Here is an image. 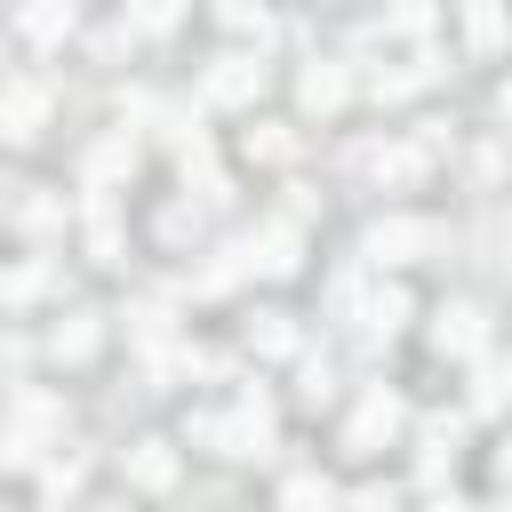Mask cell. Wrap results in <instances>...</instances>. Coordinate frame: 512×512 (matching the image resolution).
Segmentation results:
<instances>
[{
  "mask_svg": "<svg viewBox=\"0 0 512 512\" xmlns=\"http://www.w3.org/2000/svg\"><path fill=\"white\" fill-rule=\"evenodd\" d=\"M48 432H64V408H56L48 392H16V416H8V448H0V464H8V472H32Z\"/></svg>",
  "mask_w": 512,
  "mask_h": 512,
  "instance_id": "obj_1",
  "label": "cell"
},
{
  "mask_svg": "<svg viewBox=\"0 0 512 512\" xmlns=\"http://www.w3.org/2000/svg\"><path fill=\"white\" fill-rule=\"evenodd\" d=\"M424 248H440V232H432L424 216H376V224H368V256H376V264H408V256H424Z\"/></svg>",
  "mask_w": 512,
  "mask_h": 512,
  "instance_id": "obj_2",
  "label": "cell"
},
{
  "mask_svg": "<svg viewBox=\"0 0 512 512\" xmlns=\"http://www.w3.org/2000/svg\"><path fill=\"white\" fill-rule=\"evenodd\" d=\"M264 448H272V400H264V392H248V400L224 416L216 456H264Z\"/></svg>",
  "mask_w": 512,
  "mask_h": 512,
  "instance_id": "obj_3",
  "label": "cell"
},
{
  "mask_svg": "<svg viewBox=\"0 0 512 512\" xmlns=\"http://www.w3.org/2000/svg\"><path fill=\"white\" fill-rule=\"evenodd\" d=\"M40 120H48V88H40V80H8V96H0V136H8V144H32Z\"/></svg>",
  "mask_w": 512,
  "mask_h": 512,
  "instance_id": "obj_4",
  "label": "cell"
},
{
  "mask_svg": "<svg viewBox=\"0 0 512 512\" xmlns=\"http://www.w3.org/2000/svg\"><path fill=\"white\" fill-rule=\"evenodd\" d=\"M432 344H440L448 360H472V352L488 344V312H480V304H448V312L432 320Z\"/></svg>",
  "mask_w": 512,
  "mask_h": 512,
  "instance_id": "obj_5",
  "label": "cell"
},
{
  "mask_svg": "<svg viewBox=\"0 0 512 512\" xmlns=\"http://www.w3.org/2000/svg\"><path fill=\"white\" fill-rule=\"evenodd\" d=\"M400 424H408V408H400V392H368V408L352 416V432H344V440H352V448H384V440H392Z\"/></svg>",
  "mask_w": 512,
  "mask_h": 512,
  "instance_id": "obj_6",
  "label": "cell"
},
{
  "mask_svg": "<svg viewBox=\"0 0 512 512\" xmlns=\"http://www.w3.org/2000/svg\"><path fill=\"white\" fill-rule=\"evenodd\" d=\"M264 88V64L256 56H216V72H208V104H248Z\"/></svg>",
  "mask_w": 512,
  "mask_h": 512,
  "instance_id": "obj_7",
  "label": "cell"
},
{
  "mask_svg": "<svg viewBox=\"0 0 512 512\" xmlns=\"http://www.w3.org/2000/svg\"><path fill=\"white\" fill-rule=\"evenodd\" d=\"M128 480H136V488H168V480H176V448H168V440H136V448H128Z\"/></svg>",
  "mask_w": 512,
  "mask_h": 512,
  "instance_id": "obj_8",
  "label": "cell"
},
{
  "mask_svg": "<svg viewBox=\"0 0 512 512\" xmlns=\"http://www.w3.org/2000/svg\"><path fill=\"white\" fill-rule=\"evenodd\" d=\"M296 96H304V112H336L344 104V64H304Z\"/></svg>",
  "mask_w": 512,
  "mask_h": 512,
  "instance_id": "obj_9",
  "label": "cell"
},
{
  "mask_svg": "<svg viewBox=\"0 0 512 512\" xmlns=\"http://www.w3.org/2000/svg\"><path fill=\"white\" fill-rule=\"evenodd\" d=\"M136 168V136H104L96 152H88V192H104L112 176H128Z\"/></svg>",
  "mask_w": 512,
  "mask_h": 512,
  "instance_id": "obj_10",
  "label": "cell"
},
{
  "mask_svg": "<svg viewBox=\"0 0 512 512\" xmlns=\"http://www.w3.org/2000/svg\"><path fill=\"white\" fill-rule=\"evenodd\" d=\"M408 312H416V304H408V288H376V296L360 304L368 336H400V328H408Z\"/></svg>",
  "mask_w": 512,
  "mask_h": 512,
  "instance_id": "obj_11",
  "label": "cell"
},
{
  "mask_svg": "<svg viewBox=\"0 0 512 512\" xmlns=\"http://www.w3.org/2000/svg\"><path fill=\"white\" fill-rule=\"evenodd\" d=\"M280 512H336V488H328L320 472H296V480L280 488Z\"/></svg>",
  "mask_w": 512,
  "mask_h": 512,
  "instance_id": "obj_12",
  "label": "cell"
},
{
  "mask_svg": "<svg viewBox=\"0 0 512 512\" xmlns=\"http://www.w3.org/2000/svg\"><path fill=\"white\" fill-rule=\"evenodd\" d=\"M48 352H56V360H88V352H96V320H88V312H72V320H56V336H48Z\"/></svg>",
  "mask_w": 512,
  "mask_h": 512,
  "instance_id": "obj_13",
  "label": "cell"
},
{
  "mask_svg": "<svg viewBox=\"0 0 512 512\" xmlns=\"http://www.w3.org/2000/svg\"><path fill=\"white\" fill-rule=\"evenodd\" d=\"M88 240H96V256H120V216H112V192H88Z\"/></svg>",
  "mask_w": 512,
  "mask_h": 512,
  "instance_id": "obj_14",
  "label": "cell"
},
{
  "mask_svg": "<svg viewBox=\"0 0 512 512\" xmlns=\"http://www.w3.org/2000/svg\"><path fill=\"white\" fill-rule=\"evenodd\" d=\"M504 32H512V24H504V8H472V16H464V40H472L480 56H496V48H504Z\"/></svg>",
  "mask_w": 512,
  "mask_h": 512,
  "instance_id": "obj_15",
  "label": "cell"
},
{
  "mask_svg": "<svg viewBox=\"0 0 512 512\" xmlns=\"http://www.w3.org/2000/svg\"><path fill=\"white\" fill-rule=\"evenodd\" d=\"M16 32H24V40H64V32H72V8H24Z\"/></svg>",
  "mask_w": 512,
  "mask_h": 512,
  "instance_id": "obj_16",
  "label": "cell"
},
{
  "mask_svg": "<svg viewBox=\"0 0 512 512\" xmlns=\"http://www.w3.org/2000/svg\"><path fill=\"white\" fill-rule=\"evenodd\" d=\"M256 352H296V328H288V312H256Z\"/></svg>",
  "mask_w": 512,
  "mask_h": 512,
  "instance_id": "obj_17",
  "label": "cell"
},
{
  "mask_svg": "<svg viewBox=\"0 0 512 512\" xmlns=\"http://www.w3.org/2000/svg\"><path fill=\"white\" fill-rule=\"evenodd\" d=\"M128 336H136V344H168V312H160V304H136V312H128Z\"/></svg>",
  "mask_w": 512,
  "mask_h": 512,
  "instance_id": "obj_18",
  "label": "cell"
},
{
  "mask_svg": "<svg viewBox=\"0 0 512 512\" xmlns=\"http://www.w3.org/2000/svg\"><path fill=\"white\" fill-rule=\"evenodd\" d=\"M248 152H256V160H288L296 136H288V128H248Z\"/></svg>",
  "mask_w": 512,
  "mask_h": 512,
  "instance_id": "obj_19",
  "label": "cell"
},
{
  "mask_svg": "<svg viewBox=\"0 0 512 512\" xmlns=\"http://www.w3.org/2000/svg\"><path fill=\"white\" fill-rule=\"evenodd\" d=\"M40 488H48V504H64V496H72V488H80V456H56V464H48V480H40Z\"/></svg>",
  "mask_w": 512,
  "mask_h": 512,
  "instance_id": "obj_20",
  "label": "cell"
},
{
  "mask_svg": "<svg viewBox=\"0 0 512 512\" xmlns=\"http://www.w3.org/2000/svg\"><path fill=\"white\" fill-rule=\"evenodd\" d=\"M40 288H48V272H40V264H16V272H8V304H32Z\"/></svg>",
  "mask_w": 512,
  "mask_h": 512,
  "instance_id": "obj_21",
  "label": "cell"
},
{
  "mask_svg": "<svg viewBox=\"0 0 512 512\" xmlns=\"http://www.w3.org/2000/svg\"><path fill=\"white\" fill-rule=\"evenodd\" d=\"M352 512H392V488H376V480H368V488H352Z\"/></svg>",
  "mask_w": 512,
  "mask_h": 512,
  "instance_id": "obj_22",
  "label": "cell"
},
{
  "mask_svg": "<svg viewBox=\"0 0 512 512\" xmlns=\"http://www.w3.org/2000/svg\"><path fill=\"white\" fill-rule=\"evenodd\" d=\"M432 512H472V504H456V496H440V504H432Z\"/></svg>",
  "mask_w": 512,
  "mask_h": 512,
  "instance_id": "obj_23",
  "label": "cell"
},
{
  "mask_svg": "<svg viewBox=\"0 0 512 512\" xmlns=\"http://www.w3.org/2000/svg\"><path fill=\"white\" fill-rule=\"evenodd\" d=\"M496 104H504V120H512V72H504V96H496Z\"/></svg>",
  "mask_w": 512,
  "mask_h": 512,
  "instance_id": "obj_24",
  "label": "cell"
},
{
  "mask_svg": "<svg viewBox=\"0 0 512 512\" xmlns=\"http://www.w3.org/2000/svg\"><path fill=\"white\" fill-rule=\"evenodd\" d=\"M504 512H512V504H504Z\"/></svg>",
  "mask_w": 512,
  "mask_h": 512,
  "instance_id": "obj_25",
  "label": "cell"
}]
</instances>
